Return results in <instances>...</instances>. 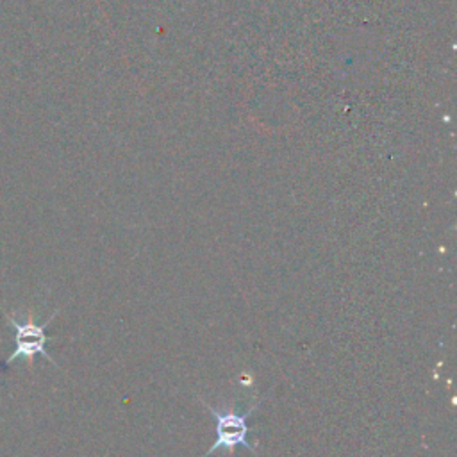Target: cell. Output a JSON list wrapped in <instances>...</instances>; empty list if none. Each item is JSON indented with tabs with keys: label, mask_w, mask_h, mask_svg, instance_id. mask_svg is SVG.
<instances>
[{
	"label": "cell",
	"mask_w": 457,
	"mask_h": 457,
	"mask_svg": "<svg viewBox=\"0 0 457 457\" xmlns=\"http://www.w3.org/2000/svg\"><path fill=\"white\" fill-rule=\"evenodd\" d=\"M200 402L207 407V411L211 412V416L216 421V439L211 445V448L204 453V457H209L216 450L234 452L236 446H243V448H248L250 452H255V446L248 441V432H250L248 420L252 418L255 409L261 405V400L257 403H253L246 412H239L234 407L218 409L214 405H209L204 400H200Z\"/></svg>",
	"instance_id": "cell-1"
},
{
	"label": "cell",
	"mask_w": 457,
	"mask_h": 457,
	"mask_svg": "<svg viewBox=\"0 0 457 457\" xmlns=\"http://www.w3.org/2000/svg\"><path fill=\"white\" fill-rule=\"evenodd\" d=\"M57 311H54L50 314L48 320H45L43 323H36L34 320H27V321H18L11 312H4V318L12 325L16 336H14V343H16V348L14 352L5 357L2 362H0V371H4L5 368H9L14 361L18 359H23L27 361L29 364H32L34 357L36 355H43L48 362L55 364L54 359L50 357L48 350H46V343H48V334H46V327L50 325V321L55 318Z\"/></svg>",
	"instance_id": "cell-2"
}]
</instances>
